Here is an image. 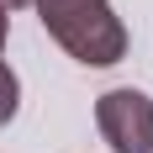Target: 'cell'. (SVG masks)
Instances as JSON below:
<instances>
[{"label":"cell","instance_id":"obj_2","mask_svg":"<svg viewBox=\"0 0 153 153\" xmlns=\"http://www.w3.org/2000/svg\"><path fill=\"white\" fill-rule=\"evenodd\" d=\"M95 127L111 153H153V100L132 85H116L95 100Z\"/></svg>","mask_w":153,"mask_h":153},{"label":"cell","instance_id":"obj_1","mask_svg":"<svg viewBox=\"0 0 153 153\" xmlns=\"http://www.w3.org/2000/svg\"><path fill=\"white\" fill-rule=\"evenodd\" d=\"M53 42L85 69H111L127 58V27L111 0H32Z\"/></svg>","mask_w":153,"mask_h":153},{"label":"cell","instance_id":"obj_4","mask_svg":"<svg viewBox=\"0 0 153 153\" xmlns=\"http://www.w3.org/2000/svg\"><path fill=\"white\" fill-rule=\"evenodd\" d=\"M5 37H11V11H0V53H5Z\"/></svg>","mask_w":153,"mask_h":153},{"label":"cell","instance_id":"obj_5","mask_svg":"<svg viewBox=\"0 0 153 153\" xmlns=\"http://www.w3.org/2000/svg\"><path fill=\"white\" fill-rule=\"evenodd\" d=\"M21 5H32V0H0V11H21Z\"/></svg>","mask_w":153,"mask_h":153},{"label":"cell","instance_id":"obj_3","mask_svg":"<svg viewBox=\"0 0 153 153\" xmlns=\"http://www.w3.org/2000/svg\"><path fill=\"white\" fill-rule=\"evenodd\" d=\"M16 106H21V79H16L11 69L0 63V127H5V122L16 116Z\"/></svg>","mask_w":153,"mask_h":153}]
</instances>
